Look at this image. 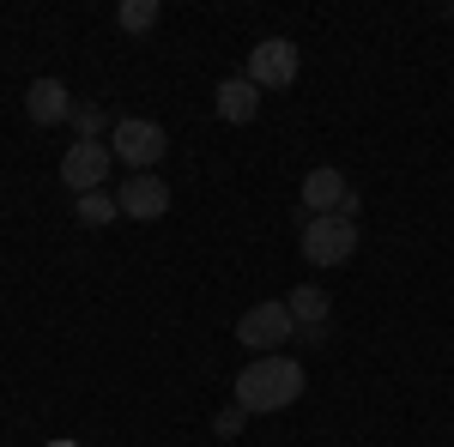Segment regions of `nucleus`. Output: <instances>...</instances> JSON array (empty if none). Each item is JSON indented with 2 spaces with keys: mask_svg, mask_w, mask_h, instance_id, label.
<instances>
[{
  "mask_svg": "<svg viewBox=\"0 0 454 447\" xmlns=\"http://www.w3.org/2000/svg\"><path fill=\"white\" fill-rule=\"evenodd\" d=\"M297 393H303V363L297 357H254L243 375L231 381V405H243L248 417H267V412H285V405H297Z\"/></svg>",
  "mask_w": 454,
  "mask_h": 447,
  "instance_id": "1",
  "label": "nucleus"
},
{
  "mask_svg": "<svg viewBox=\"0 0 454 447\" xmlns=\"http://www.w3.org/2000/svg\"><path fill=\"white\" fill-rule=\"evenodd\" d=\"M109 151L134 175H152L164 164V151H170V134H164L158 121H145V115H121V121L109 127Z\"/></svg>",
  "mask_w": 454,
  "mask_h": 447,
  "instance_id": "2",
  "label": "nucleus"
},
{
  "mask_svg": "<svg viewBox=\"0 0 454 447\" xmlns=\"http://www.w3.org/2000/svg\"><path fill=\"white\" fill-rule=\"evenodd\" d=\"M297 248H303L309 266H346L351 254H357V224L333 218V212L327 218H303V242Z\"/></svg>",
  "mask_w": 454,
  "mask_h": 447,
  "instance_id": "3",
  "label": "nucleus"
},
{
  "mask_svg": "<svg viewBox=\"0 0 454 447\" xmlns=\"http://www.w3.org/2000/svg\"><path fill=\"white\" fill-rule=\"evenodd\" d=\"M285 339H297V320H291L285 303H254V309H243V320H237V344H248L254 357H279Z\"/></svg>",
  "mask_w": 454,
  "mask_h": 447,
  "instance_id": "4",
  "label": "nucleus"
},
{
  "mask_svg": "<svg viewBox=\"0 0 454 447\" xmlns=\"http://www.w3.org/2000/svg\"><path fill=\"white\" fill-rule=\"evenodd\" d=\"M243 79H248V85H261V91H285V85H297V42H291V36H261V42L248 49Z\"/></svg>",
  "mask_w": 454,
  "mask_h": 447,
  "instance_id": "5",
  "label": "nucleus"
},
{
  "mask_svg": "<svg viewBox=\"0 0 454 447\" xmlns=\"http://www.w3.org/2000/svg\"><path fill=\"white\" fill-rule=\"evenodd\" d=\"M115 170V151H109V139H73L67 158H61V181H67L73 194H98Z\"/></svg>",
  "mask_w": 454,
  "mask_h": 447,
  "instance_id": "6",
  "label": "nucleus"
},
{
  "mask_svg": "<svg viewBox=\"0 0 454 447\" xmlns=\"http://www.w3.org/2000/svg\"><path fill=\"white\" fill-rule=\"evenodd\" d=\"M115 206H121V218L152 224V218H164V212H170V188H164L158 175H128V181L115 188Z\"/></svg>",
  "mask_w": 454,
  "mask_h": 447,
  "instance_id": "7",
  "label": "nucleus"
},
{
  "mask_svg": "<svg viewBox=\"0 0 454 447\" xmlns=\"http://www.w3.org/2000/svg\"><path fill=\"white\" fill-rule=\"evenodd\" d=\"M212 115H218V121H231V127H248V121L261 115V85H248L243 73H237V79H224V85L212 91Z\"/></svg>",
  "mask_w": 454,
  "mask_h": 447,
  "instance_id": "8",
  "label": "nucleus"
},
{
  "mask_svg": "<svg viewBox=\"0 0 454 447\" xmlns=\"http://www.w3.org/2000/svg\"><path fill=\"white\" fill-rule=\"evenodd\" d=\"M73 97L61 79H31V91H25V115H31L36 127H55V121H73Z\"/></svg>",
  "mask_w": 454,
  "mask_h": 447,
  "instance_id": "9",
  "label": "nucleus"
},
{
  "mask_svg": "<svg viewBox=\"0 0 454 447\" xmlns=\"http://www.w3.org/2000/svg\"><path fill=\"white\" fill-rule=\"evenodd\" d=\"M351 194V181L333 164H321V170L303 175V218H327V212H340V200Z\"/></svg>",
  "mask_w": 454,
  "mask_h": 447,
  "instance_id": "10",
  "label": "nucleus"
},
{
  "mask_svg": "<svg viewBox=\"0 0 454 447\" xmlns=\"http://www.w3.org/2000/svg\"><path fill=\"white\" fill-rule=\"evenodd\" d=\"M285 309H291V320H297V333L333 327V297H327L321 284H297V290L285 297Z\"/></svg>",
  "mask_w": 454,
  "mask_h": 447,
  "instance_id": "11",
  "label": "nucleus"
},
{
  "mask_svg": "<svg viewBox=\"0 0 454 447\" xmlns=\"http://www.w3.org/2000/svg\"><path fill=\"white\" fill-rule=\"evenodd\" d=\"M115 212H121V206H115V194H104V188L73 200V218H79L85 230H104V224H115Z\"/></svg>",
  "mask_w": 454,
  "mask_h": 447,
  "instance_id": "12",
  "label": "nucleus"
},
{
  "mask_svg": "<svg viewBox=\"0 0 454 447\" xmlns=\"http://www.w3.org/2000/svg\"><path fill=\"white\" fill-rule=\"evenodd\" d=\"M115 25L128 36H145L158 25V0H121V6H115Z\"/></svg>",
  "mask_w": 454,
  "mask_h": 447,
  "instance_id": "13",
  "label": "nucleus"
},
{
  "mask_svg": "<svg viewBox=\"0 0 454 447\" xmlns=\"http://www.w3.org/2000/svg\"><path fill=\"white\" fill-rule=\"evenodd\" d=\"M73 127H79V139H104V127H109L104 104H79L73 109Z\"/></svg>",
  "mask_w": 454,
  "mask_h": 447,
  "instance_id": "14",
  "label": "nucleus"
},
{
  "mask_svg": "<svg viewBox=\"0 0 454 447\" xmlns=\"http://www.w3.org/2000/svg\"><path fill=\"white\" fill-rule=\"evenodd\" d=\"M243 423H248L243 405H224V412L212 417V435H224V442H231V435H243Z\"/></svg>",
  "mask_w": 454,
  "mask_h": 447,
  "instance_id": "15",
  "label": "nucleus"
},
{
  "mask_svg": "<svg viewBox=\"0 0 454 447\" xmlns=\"http://www.w3.org/2000/svg\"><path fill=\"white\" fill-rule=\"evenodd\" d=\"M67 447H73V442H67Z\"/></svg>",
  "mask_w": 454,
  "mask_h": 447,
  "instance_id": "16",
  "label": "nucleus"
}]
</instances>
